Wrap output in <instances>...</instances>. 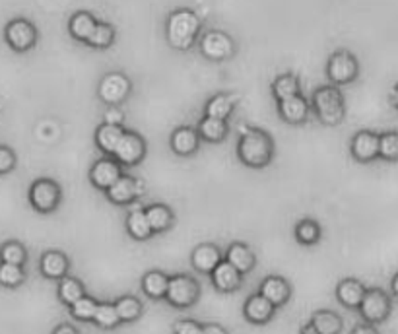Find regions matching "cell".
<instances>
[{
    "label": "cell",
    "instance_id": "cell-1",
    "mask_svg": "<svg viewBox=\"0 0 398 334\" xmlns=\"http://www.w3.org/2000/svg\"><path fill=\"white\" fill-rule=\"evenodd\" d=\"M235 152H237V159L245 167L263 169L270 166V161L274 159L276 146L268 132L255 126H247L241 131Z\"/></svg>",
    "mask_w": 398,
    "mask_h": 334
},
{
    "label": "cell",
    "instance_id": "cell-2",
    "mask_svg": "<svg viewBox=\"0 0 398 334\" xmlns=\"http://www.w3.org/2000/svg\"><path fill=\"white\" fill-rule=\"evenodd\" d=\"M202 20L189 8L173 10L165 20V39L177 51H189L198 39Z\"/></svg>",
    "mask_w": 398,
    "mask_h": 334
},
{
    "label": "cell",
    "instance_id": "cell-3",
    "mask_svg": "<svg viewBox=\"0 0 398 334\" xmlns=\"http://www.w3.org/2000/svg\"><path fill=\"white\" fill-rule=\"evenodd\" d=\"M311 111L325 126H338L344 121V94L337 86H320L311 96Z\"/></svg>",
    "mask_w": 398,
    "mask_h": 334
},
{
    "label": "cell",
    "instance_id": "cell-4",
    "mask_svg": "<svg viewBox=\"0 0 398 334\" xmlns=\"http://www.w3.org/2000/svg\"><path fill=\"white\" fill-rule=\"evenodd\" d=\"M200 293H202V286H200V282L196 280L195 276L179 273L173 274L169 278L165 301L175 309H191L200 299Z\"/></svg>",
    "mask_w": 398,
    "mask_h": 334
},
{
    "label": "cell",
    "instance_id": "cell-5",
    "mask_svg": "<svg viewBox=\"0 0 398 334\" xmlns=\"http://www.w3.org/2000/svg\"><path fill=\"white\" fill-rule=\"evenodd\" d=\"M390 311H392V298L383 288H367L362 305L358 309L363 323H369V325L385 323L389 319Z\"/></svg>",
    "mask_w": 398,
    "mask_h": 334
},
{
    "label": "cell",
    "instance_id": "cell-6",
    "mask_svg": "<svg viewBox=\"0 0 398 334\" xmlns=\"http://www.w3.org/2000/svg\"><path fill=\"white\" fill-rule=\"evenodd\" d=\"M360 74V62L354 55L346 49H338L328 57L327 76L332 86H346L352 84Z\"/></svg>",
    "mask_w": 398,
    "mask_h": 334
},
{
    "label": "cell",
    "instance_id": "cell-7",
    "mask_svg": "<svg viewBox=\"0 0 398 334\" xmlns=\"http://www.w3.org/2000/svg\"><path fill=\"white\" fill-rule=\"evenodd\" d=\"M131 92H133V82L128 80L126 74L117 71L107 72L98 86L99 99L107 107H119L121 103H124L131 96Z\"/></svg>",
    "mask_w": 398,
    "mask_h": 334
},
{
    "label": "cell",
    "instance_id": "cell-8",
    "mask_svg": "<svg viewBox=\"0 0 398 334\" xmlns=\"http://www.w3.org/2000/svg\"><path fill=\"white\" fill-rule=\"evenodd\" d=\"M29 203L41 214H51L62 203V189L53 179H37L29 187Z\"/></svg>",
    "mask_w": 398,
    "mask_h": 334
},
{
    "label": "cell",
    "instance_id": "cell-9",
    "mask_svg": "<svg viewBox=\"0 0 398 334\" xmlns=\"http://www.w3.org/2000/svg\"><path fill=\"white\" fill-rule=\"evenodd\" d=\"M200 53L208 61L221 62L231 59L235 55V41L231 39L230 34L221 31V29H210L200 37Z\"/></svg>",
    "mask_w": 398,
    "mask_h": 334
},
{
    "label": "cell",
    "instance_id": "cell-10",
    "mask_svg": "<svg viewBox=\"0 0 398 334\" xmlns=\"http://www.w3.org/2000/svg\"><path fill=\"white\" fill-rule=\"evenodd\" d=\"M123 175V166L113 156H103V158L96 159L88 173L89 183L101 193H107Z\"/></svg>",
    "mask_w": 398,
    "mask_h": 334
},
{
    "label": "cell",
    "instance_id": "cell-11",
    "mask_svg": "<svg viewBox=\"0 0 398 334\" xmlns=\"http://www.w3.org/2000/svg\"><path fill=\"white\" fill-rule=\"evenodd\" d=\"M148 144L144 140V136L134 131H124L123 140L119 142L113 158L123 167H134L142 164V159L146 158Z\"/></svg>",
    "mask_w": 398,
    "mask_h": 334
},
{
    "label": "cell",
    "instance_id": "cell-12",
    "mask_svg": "<svg viewBox=\"0 0 398 334\" xmlns=\"http://www.w3.org/2000/svg\"><path fill=\"white\" fill-rule=\"evenodd\" d=\"M144 193H146L144 181L138 179V177L124 173L115 185L107 191L105 196L107 201L113 204V206H128V204L136 203L138 198H142Z\"/></svg>",
    "mask_w": 398,
    "mask_h": 334
},
{
    "label": "cell",
    "instance_id": "cell-13",
    "mask_svg": "<svg viewBox=\"0 0 398 334\" xmlns=\"http://www.w3.org/2000/svg\"><path fill=\"white\" fill-rule=\"evenodd\" d=\"M350 154L358 164H371L379 158V134L373 131L355 132L350 140Z\"/></svg>",
    "mask_w": 398,
    "mask_h": 334
},
{
    "label": "cell",
    "instance_id": "cell-14",
    "mask_svg": "<svg viewBox=\"0 0 398 334\" xmlns=\"http://www.w3.org/2000/svg\"><path fill=\"white\" fill-rule=\"evenodd\" d=\"M200 134L196 126H177L169 136V148L179 158H191L200 148Z\"/></svg>",
    "mask_w": 398,
    "mask_h": 334
},
{
    "label": "cell",
    "instance_id": "cell-15",
    "mask_svg": "<svg viewBox=\"0 0 398 334\" xmlns=\"http://www.w3.org/2000/svg\"><path fill=\"white\" fill-rule=\"evenodd\" d=\"M258 293L266 298L276 309L283 307L290 299H292V284L286 280L283 276H278V274H270L266 276L260 282L258 286Z\"/></svg>",
    "mask_w": 398,
    "mask_h": 334
},
{
    "label": "cell",
    "instance_id": "cell-16",
    "mask_svg": "<svg viewBox=\"0 0 398 334\" xmlns=\"http://www.w3.org/2000/svg\"><path fill=\"white\" fill-rule=\"evenodd\" d=\"M6 41L14 51H27L37 41V29L27 20H14L6 26Z\"/></svg>",
    "mask_w": 398,
    "mask_h": 334
},
{
    "label": "cell",
    "instance_id": "cell-17",
    "mask_svg": "<svg viewBox=\"0 0 398 334\" xmlns=\"http://www.w3.org/2000/svg\"><path fill=\"white\" fill-rule=\"evenodd\" d=\"M276 315V307L268 301L266 298H263L260 293H253L245 299L243 303V317L247 319L251 325H268Z\"/></svg>",
    "mask_w": 398,
    "mask_h": 334
},
{
    "label": "cell",
    "instance_id": "cell-18",
    "mask_svg": "<svg viewBox=\"0 0 398 334\" xmlns=\"http://www.w3.org/2000/svg\"><path fill=\"white\" fill-rule=\"evenodd\" d=\"M223 261V253L216 243H200L191 253V264L196 273L210 274L216 270V266Z\"/></svg>",
    "mask_w": 398,
    "mask_h": 334
},
{
    "label": "cell",
    "instance_id": "cell-19",
    "mask_svg": "<svg viewBox=\"0 0 398 334\" xmlns=\"http://www.w3.org/2000/svg\"><path fill=\"white\" fill-rule=\"evenodd\" d=\"M210 282L220 293H235L243 286V274L223 259L210 274Z\"/></svg>",
    "mask_w": 398,
    "mask_h": 334
},
{
    "label": "cell",
    "instance_id": "cell-20",
    "mask_svg": "<svg viewBox=\"0 0 398 334\" xmlns=\"http://www.w3.org/2000/svg\"><path fill=\"white\" fill-rule=\"evenodd\" d=\"M311 113V101H307L305 97L293 96L290 99H283V101H278V115L282 119L283 123L293 124H303L307 119H309Z\"/></svg>",
    "mask_w": 398,
    "mask_h": 334
},
{
    "label": "cell",
    "instance_id": "cell-21",
    "mask_svg": "<svg viewBox=\"0 0 398 334\" xmlns=\"http://www.w3.org/2000/svg\"><path fill=\"white\" fill-rule=\"evenodd\" d=\"M365 284L358 278H342V280L337 284V290H334V296H337V301L346 309H360L362 305L363 298H365Z\"/></svg>",
    "mask_w": 398,
    "mask_h": 334
},
{
    "label": "cell",
    "instance_id": "cell-22",
    "mask_svg": "<svg viewBox=\"0 0 398 334\" xmlns=\"http://www.w3.org/2000/svg\"><path fill=\"white\" fill-rule=\"evenodd\" d=\"M223 259H226L231 266H235L243 276L253 273L255 266H257V255H255V251H253L247 243H243V241H233V243H230L228 249H226Z\"/></svg>",
    "mask_w": 398,
    "mask_h": 334
},
{
    "label": "cell",
    "instance_id": "cell-23",
    "mask_svg": "<svg viewBox=\"0 0 398 334\" xmlns=\"http://www.w3.org/2000/svg\"><path fill=\"white\" fill-rule=\"evenodd\" d=\"M39 268L41 274L49 280H59L61 282L64 276H68L71 270V259L64 255L62 251H47L39 261Z\"/></svg>",
    "mask_w": 398,
    "mask_h": 334
},
{
    "label": "cell",
    "instance_id": "cell-24",
    "mask_svg": "<svg viewBox=\"0 0 398 334\" xmlns=\"http://www.w3.org/2000/svg\"><path fill=\"white\" fill-rule=\"evenodd\" d=\"M126 129L117 126V124L101 123L94 132V142L96 148L103 154V156H115V150L119 146V142L123 140V134Z\"/></svg>",
    "mask_w": 398,
    "mask_h": 334
},
{
    "label": "cell",
    "instance_id": "cell-25",
    "mask_svg": "<svg viewBox=\"0 0 398 334\" xmlns=\"http://www.w3.org/2000/svg\"><path fill=\"white\" fill-rule=\"evenodd\" d=\"M124 228H126V233L134 241H148V239L154 238V231H152L146 210L140 208V206H134L133 210H128L126 218H124Z\"/></svg>",
    "mask_w": 398,
    "mask_h": 334
},
{
    "label": "cell",
    "instance_id": "cell-26",
    "mask_svg": "<svg viewBox=\"0 0 398 334\" xmlns=\"http://www.w3.org/2000/svg\"><path fill=\"white\" fill-rule=\"evenodd\" d=\"M144 210H146V216H148V222H150L154 235L165 233V231L173 228V224H175V212L171 210L168 204L152 203L148 204Z\"/></svg>",
    "mask_w": 398,
    "mask_h": 334
},
{
    "label": "cell",
    "instance_id": "cell-27",
    "mask_svg": "<svg viewBox=\"0 0 398 334\" xmlns=\"http://www.w3.org/2000/svg\"><path fill=\"white\" fill-rule=\"evenodd\" d=\"M169 274L163 270H148V273L142 276L140 288L144 291V296L150 299H165L169 288Z\"/></svg>",
    "mask_w": 398,
    "mask_h": 334
},
{
    "label": "cell",
    "instance_id": "cell-28",
    "mask_svg": "<svg viewBox=\"0 0 398 334\" xmlns=\"http://www.w3.org/2000/svg\"><path fill=\"white\" fill-rule=\"evenodd\" d=\"M196 131L200 134L202 142L221 144V142L228 138V134H230V124H228V121H220V119H212V117H202L198 121V124H196Z\"/></svg>",
    "mask_w": 398,
    "mask_h": 334
},
{
    "label": "cell",
    "instance_id": "cell-29",
    "mask_svg": "<svg viewBox=\"0 0 398 334\" xmlns=\"http://www.w3.org/2000/svg\"><path fill=\"white\" fill-rule=\"evenodd\" d=\"M98 20L94 14H89L86 10H80L76 14H72L71 22H68V31L71 36L76 39V41H82V43H88L91 34L96 31L98 27Z\"/></svg>",
    "mask_w": 398,
    "mask_h": 334
},
{
    "label": "cell",
    "instance_id": "cell-30",
    "mask_svg": "<svg viewBox=\"0 0 398 334\" xmlns=\"http://www.w3.org/2000/svg\"><path fill=\"white\" fill-rule=\"evenodd\" d=\"M235 111V96L231 94H216L204 106V117H212L220 121H228Z\"/></svg>",
    "mask_w": 398,
    "mask_h": 334
},
{
    "label": "cell",
    "instance_id": "cell-31",
    "mask_svg": "<svg viewBox=\"0 0 398 334\" xmlns=\"http://www.w3.org/2000/svg\"><path fill=\"white\" fill-rule=\"evenodd\" d=\"M309 323L320 334H340L344 328V319L338 315L337 311H330V309H317L311 315Z\"/></svg>",
    "mask_w": 398,
    "mask_h": 334
},
{
    "label": "cell",
    "instance_id": "cell-32",
    "mask_svg": "<svg viewBox=\"0 0 398 334\" xmlns=\"http://www.w3.org/2000/svg\"><path fill=\"white\" fill-rule=\"evenodd\" d=\"M293 238L300 245L313 247L317 245L323 239V228L315 218H301L295 226H293Z\"/></svg>",
    "mask_w": 398,
    "mask_h": 334
},
{
    "label": "cell",
    "instance_id": "cell-33",
    "mask_svg": "<svg viewBox=\"0 0 398 334\" xmlns=\"http://www.w3.org/2000/svg\"><path fill=\"white\" fill-rule=\"evenodd\" d=\"M300 78L292 72H283L272 80V96H274L276 101H283V99H290V97L300 96Z\"/></svg>",
    "mask_w": 398,
    "mask_h": 334
},
{
    "label": "cell",
    "instance_id": "cell-34",
    "mask_svg": "<svg viewBox=\"0 0 398 334\" xmlns=\"http://www.w3.org/2000/svg\"><path fill=\"white\" fill-rule=\"evenodd\" d=\"M57 291H59V299H61L66 307H71L78 299L88 296V293H86V286H84L82 280L76 278V276H64V278L59 282V290Z\"/></svg>",
    "mask_w": 398,
    "mask_h": 334
},
{
    "label": "cell",
    "instance_id": "cell-35",
    "mask_svg": "<svg viewBox=\"0 0 398 334\" xmlns=\"http://www.w3.org/2000/svg\"><path fill=\"white\" fill-rule=\"evenodd\" d=\"M115 307L119 317H121V323H134L144 313V303L136 296H131V293L117 298Z\"/></svg>",
    "mask_w": 398,
    "mask_h": 334
},
{
    "label": "cell",
    "instance_id": "cell-36",
    "mask_svg": "<svg viewBox=\"0 0 398 334\" xmlns=\"http://www.w3.org/2000/svg\"><path fill=\"white\" fill-rule=\"evenodd\" d=\"M94 325L101 331H113L121 325V317L117 313L115 301H99L98 313L94 317Z\"/></svg>",
    "mask_w": 398,
    "mask_h": 334
},
{
    "label": "cell",
    "instance_id": "cell-37",
    "mask_svg": "<svg viewBox=\"0 0 398 334\" xmlns=\"http://www.w3.org/2000/svg\"><path fill=\"white\" fill-rule=\"evenodd\" d=\"M99 301L91 296H84L82 299H78L74 305H71V315L72 319L76 321H82V323H94V317L98 313Z\"/></svg>",
    "mask_w": 398,
    "mask_h": 334
},
{
    "label": "cell",
    "instance_id": "cell-38",
    "mask_svg": "<svg viewBox=\"0 0 398 334\" xmlns=\"http://www.w3.org/2000/svg\"><path fill=\"white\" fill-rule=\"evenodd\" d=\"M113 43H115V27L107 22H99L96 31L91 34L86 45L94 47V49H109Z\"/></svg>",
    "mask_w": 398,
    "mask_h": 334
},
{
    "label": "cell",
    "instance_id": "cell-39",
    "mask_svg": "<svg viewBox=\"0 0 398 334\" xmlns=\"http://www.w3.org/2000/svg\"><path fill=\"white\" fill-rule=\"evenodd\" d=\"M379 158L385 161H398V132L387 131L379 134Z\"/></svg>",
    "mask_w": 398,
    "mask_h": 334
},
{
    "label": "cell",
    "instance_id": "cell-40",
    "mask_svg": "<svg viewBox=\"0 0 398 334\" xmlns=\"http://www.w3.org/2000/svg\"><path fill=\"white\" fill-rule=\"evenodd\" d=\"M0 259H2V263L18 264V266H22V264L26 263L27 253L22 243H18V241H10V243H4L2 249H0Z\"/></svg>",
    "mask_w": 398,
    "mask_h": 334
},
{
    "label": "cell",
    "instance_id": "cell-41",
    "mask_svg": "<svg viewBox=\"0 0 398 334\" xmlns=\"http://www.w3.org/2000/svg\"><path fill=\"white\" fill-rule=\"evenodd\" d=\"M26 278L24 274V268L18 266V264H8L2 263L0 264V284L6 286V288H16Z\"/></svg>",
    "mask_w": 398,
    "mask_h": 334
},
{
    "label": "cell",
    "instance_id": "cell-42",
    "mask_svg": "<svg viewBox=\"0 0 398 334\" xmlns=\"http://www.w3.org/2000/svg\"><path fill=\"white\" fill-rule=\"evenodd\" d=\"M204 325L195 319H179L173 323V334H202Z\"/></svg>",
    "mask_w": 398,
    "mask_h": 334
},
{
    "label": "cell",
    "instance_id": "cell-43",
    "mask_svg": "<svg viewBox=\"0 0 398 334\" xmlns=\"http://www.w3.org/2000/svg\"><path fill=\"white\" fill-rule=\"evenodd\" d=\"M16 166V156L14 152L6 146H0V173H8Z\"/></svg>",
    "mask_w": 398,
    "mask_h": 334
},
{
    "label": "cell",
    "instance_id": "cell-44",
    "mask_svg": "<svg viewBox=\"0 0 398 334\" xmlns=\"http://www.w3.org/2000/svg\"><path fill=\"white\" fill-rule=\"evenodd\" d=\"M103 123L107 124H117V126H123L124 123V113L119 107H109L103 115Z\"/></svg>",
    "mask_w": 398,
    "mask_h": 334
},
{
    "label": "cell",
    "instance_id": "cell-45",
    "mask_svg": "<svg viewBox=\"0 0 398 334\" xmlns=\"http://www.w3.org/2000/svg\"><path fill=\"white\" fill-rule=\"evenodd\" d=\"M348 334H379L375 325H369V323H362V325H355L352 331Z\"/></svg>",
    "mask_w": 398,
    "mask_h": 334
},
{
    "label": "cell",
    "instance_id": "cell-46",
    "mask_svg": "<svg viewBox=\"0 0 398 334\" xmlns=\"http://www.w3.org/2000/svg\"><path fill=\"white\" fill-rule=\"evenodd\" d=\"M53 334H80V331L74 325H71V323H61V325L54 328Z\"/></svg>",
    "mask_w": 398,
    "mask_h": 334
},
{
    "label": "cell",
    "instance_id": "cell-47",
    "mask_svg": "<svg viewBox=\"0 0 398 334\" xmlns=\"http://www.w3.org/2000/svg\"><path fill=\"white\" fill-rule=\"evenodd\" d=\"M202 334H230L226 328L218 323H208V325H204V331Z\"/></svg>",
    "mask_w": 398,
    "mask_h": 334
},
{
    "label": "cell",
    "instance_id": "cell-48",
    "mask_svg": "<svg viewBox=\"0 0 398 334\" xmlns=\"http://www.w3.org/2000/svg\"><path fill=\"white\" fill-rule=\"evenodd\" d=\"M300 334H320V333H318L317 328H315V326L311 325L309 321H307V323H303V325H301Z\"/></svg>",
    "mask_w": 398,
    "mask_h": 334
},
{
    "label": "cell",
    "instance_id": "cell-49",
    "mask_svg": "<svg viewBox=\"0 0 398 334\" xmlns=\"http://www.w3.org/2000/svg\"><path fill=\"white\" fill-rule=\"evenodd\" d=\"M390 291H392V296L398 299V273L392 276V280H390Z\"/></svg>",
    "mask_w": 398,
    "mask_h": 334
},
{
    "label": "cell",
    "instance_id": "cell-50",
    "mask_svg": "<svg viewBox=\"0 0 398 334\" xmlns=\"http://www.w3.org/2000/svg\"><path fill=\"white\" fill-rule=\"evenodd\" d=\"M390 97H392V106L398 109V84L395 86V88H392V94H390Z\"/></svg>",
    "mask_w": 398,
    "mask_h": 334
}]
</instances>
